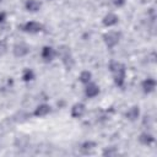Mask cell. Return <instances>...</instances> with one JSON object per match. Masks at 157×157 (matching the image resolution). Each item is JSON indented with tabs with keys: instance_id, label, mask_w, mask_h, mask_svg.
Here are the masks:
<instances>
[{
	"instance_id": "obj_5",
	"label": "cell",
	"mask_w": 157,
	"mask_h": 157,
	"mask_svg": "<svg viewBox=\"0 0 157 157\" xmlns=\"http://www.w3.org/2000/svg\"><path fill=\"white\" fill-rule=\"evenodd\" d=\"M29 50H31L29 47L25 42H18V43L13 44V47H12V54L16 58H23V56L28 55Z\"/></svg>"
},
{
	"instance_id": "obj_3",
	"label": "cell",
	"mask_w": 157,
	"mask_h": 157,
	"mask_svg": "<svg viewBox=\"0 0 157 157\" xmlns=\"http://www.w3.org/2000/svg\"><path fill=\"white\" fill-rule=\"evenodd\" d=\"M102 39H103L105 47L112 49L119 44V42L121 39V33L119 31H108V32L103 33Z\"/></svg>"
},
{
	"instance_id": "obj_10",
	"label": "cell",
	"mask_w": 157,
	"mask_h": 157,
	"mask_svg": "<svg viewBox=\"0 0 157 157\" xmlns=\"http://www.w3.org/2000/svg\"><path fill=\"white\" fill-rule=\"evenodd\" d=\"M141 88H142V92L146 93V94H150L155 91L156 88V80L153 77H147L145 78L142 82H141Z\"/></svg>"
},
{
	"instance_id": "obj_20",
	"label": "cell",
	"mask_w": 157,
	"mask_h": 157,
	"mask_svg": "<svg viewBox=\"0 0 157 157\" xmlns=\"http://www.w3.org/2000/svg\"><path fill=\"white\" fill-rule=\"evenodd\" d=\"M125 2H126V0H113L114 6H117V7H121V6H124Z\"/></svg>"
},
{
	"instance_id": "obj_9",
	"label": "cell",
	"mask_w": 157,
	"mask_h": 157,
	"mask_svg": "<svg viewBox=\"0 0 157 157\" xmlns=\"http://www.w3.org/2000/svg\"><path fill=\"white\" fill-rule=\"evenodd\" d=\"M118 22H119V16L117 13H114V12H108L102 18L103 26L104 27H108V28L109 27H114L115 25H118Z\"/></svg>"
},
{
	"instance_id": "obj_6",
	"label": "cell",
	"mask_w": 157,
	"mask_h": 157,
	"mask_svg": "<svg viewBox=\"0 0 157 157\" xmlns=\"http://www.w3.org/2000/svg\"><path fill=\"white\" fill-rule=\"evenodd\" d=\"M56 56V49H54L52 45H44L40 50V58L45 63H50Z\"/></svg>"
},
{
	"instance_id": "obj_18",
	"label": "cell",
	"mask_w": 157,
	"mask_h": 157,
	"mask_svg": "<svg viewBox=\"0 0 157 157\" xmlns=\"http://www.w3.org/2000/svg\"><path fill=\"white\" fill-rule=\"evenodd\" d=\"M115 153H117V150L114 147H109L103 151V156H114Z\"/></svg>"
},
{
	"instance_id": "obj_19",
	"label": "cell",
	"mask_w": 157,
	"mask_h": 157,
	"mask_svg": "<svg viewBox=\"0 0 157 157\" xmlns=\"http://www.w3.org/2000/svg\"><path fill=\"white\" fill-rule=\"evenodd\" d=\"M7 50V44L5 40H0V56H2Z\"/></svg>"
},
{
	"instance_id": "obj_22",
	"label": "cell",
	"mask_w": 157,
	"mask_h": 157,
	"mask_svg": "<svg viewBox=\"0 0 157 157\" xmlns=\"http://www.w3.org/2000/svg\"><path fill=\"white\" fill-rule=\"evenodd\" d=\"M1 1H2V0H0V4H1Z\"/></svg>"
},
{
	"instance_id": "obj_8",
	"label": "cell",
	"mask_w": 157,
	"mask_h": 157,
	"mask_svg": "<svg viewBox=\"0 0 157 157\" xmlns=\"http://www.w3.org/2000/svg\"><path fill=\"white\" fill-rule=\"evenodd\" d=\"M83 92H85V96L87 98H94V97H97L99 94L101 90H99V86L97 83L91 81L87 85H85V91Z\"/></svg>"
},
{
	"instance_id": "obj_15",
	"label": "cell",
	"mask_w": 157,
	"mask_h": 157,
	"mask_svg": "<svg viewBox=\"0 0 157 157\" xmlns=\"http://www.w3.org/2000/svg\"><path fill=\"white\" fill-rule=\"evenodd\" d=\"M139 141H140V144H142V145H145V146H150V145H152V144L155 142V137H153L152 134L145 131V132H141V134H140Z\"/></svg>"
},
{
	"instance_id": "obj_7",
	"label": "cell",
	"mask_w": 157,
	"mask_h": 157,
	"mask_svg": "<svg viewBox=\"0 0 157 157\" xmlns=\"http://www.w3.org/2000/svg\"><path fill=\"white\" fill-rule=\"evenodd\" d=\"M85 113H86V105H85V103H82V102L75 103V104L71 107V109H70V114H71V117H72L74 119H80V118H82V117L85 115Z\"/></svg>"
},
{
	"instance_id": "obj_16",
	"label": "cell",
	"mask_w": 157,
	"mask_h": 157,
	"mask_svg": "<svg viewBox=\"0 0 157 157\" xmlns=\"http://www.w3.org/2000/svg\"><path fill=\"white\" fill-rule=\"evenodd\" d=\"M22 81H25V82H31V81H33L34 78H36V74H34V71L32 70V69H29V67H26L23 71H22Z\"/></svg>"
},
{
	"instance_id": "obj_2",
	"label": "cell",
	"mask_w": 157,
	"mask_h": 157,
	"mask_svg": "<svg viewBox=\"0 0 157 157\" xmlns=\"http://www.w3.org/2000/svg\"><path fill=\"white\" fill-rule=\"evenodd\" d=\"M56 56H59L61 59L63 64L65 65V67L67 70H70L74 66V58H72L71 52H70V48L67 45H60L56 49Z\"/></svg>"
},
{
	"instance_id": "obj_13",
	"label": "cell",
	"mask_w": 157,
	"mask_h": 157,
	"mask_svg": "<svg viewBox=\"0 0 157 157\" xmlns=\"http://www.w3.org/2000/svg\"><path fill=\"white\" fill-rule=\"evenodd\" d=\"M42 7V2L39 0H26L25 9L28 12H38Z\"/></svg>"
},
{
	"instance_id": "obj_4",
	"label": "cell",
	"mask_w": 157,
	"mask_h": 157,
	"mask_svg": "<svg viewBox=\"0 0 157 157\" xmlns=\"http://www.w3.org/2000/svg\"><path fill=\"white\" fill-rule=\"evenodd\" d=\"M21 29L26 33H29V34H37V33L43 31V25L40 22H37V21H28L25 25H22Z\"/></svg>"
},
{
	"instance_id": "obj_11",
	"label": "cell",
	"mask_w": 157,
	"mask_h": 157,
	"mask_svg": "<svg viewBox=\"0 0 157 157\" xmlns=\"http://www.w3.org/2000/svg\"><path fill=\"white\" fill-rule=\"evenodd\" d=\"M50 112H52V107L47 103H42V104H39L34 108L33 115L37 117V118H43V117H47Z\"/></svg>"
},
{
	"instance_id": "obj_17",
	"label": "cell",
	"mask_w": 157,
	"mask_h": 157,
	"mask_svg": "<svg viewBox=\"0 0 157 157\" xmlns=\"http://www.w3.org/2000/svg\"><path fill=\"white\" fill-rule=\"evenodd\" d=\"M78 81L82 83V85H87L88 82L92 81V72L88 71V70H83L80 72L78 75Z\"/></svg>"
},
{
	"instance_id": "obj_12",
	"label": "cell",
	"mask_w": 157,
	"mask_h": 157,
	"mask_svg": "<svg viewBox=\"0 0 157 157\" xmlns=\"http://www.w3.org/2000/svg\"><path fill=\"white\" fill-rule=\"evenodd\" d=\"M96 147H97V144H96L94 141L87 140V141H85V142L81 144L80 151H81L83 155H90V153H92V152L96 150Z\"/></svg>"
},
{
	"instance_id": "obj_14",
	"label": "cell",
	"mask_w": 157,
	"mask_h": 157,
	"mask_svg": "<svg viewBox=\"0 0 157 157\" xmlns=\"http://www.w3.org/2000/svg\"><path fill=\"white\" fill-rule=\"evenodd\" d=\"M139 117H140V108L137 105H132L125 113V118L130 121H136L139 119Z\"/></svg>"
},
{
	"instance_id": "obj_23",
	"label": "cell",
	"mask_w": 157,
	"mask_h": 157,
	"mask_svg": "<svg viewBox=\"0 0 157 157\" xmlns=\"http://www.w3.org/2000/svg\"><path fill=\"white\" fill-rule=\"evenodd\" d=\"M48 1H53V0H48Z\"/></svg>"
},
{
	"instance_id": "obj_21",
	"label": "cell",
	"mask_w": 157,
	"mask_h": 157,
	"mask_svg": "<svg viewBox=\"0 0 157 157\" xmlns=\"http://www.w3.org/2000/svg\"><path fill=\"white\" fill-rule=\"evenodd\" d=\"M5 20H6V12H4V11H0V23L5 22Z\"/></svg>"
},
{
	"instance_id": "obj_1",
	"label": "cell",
	"mask_w": 157,
	"mask_h": 157,
	"mask_svg": "<svg viewBox=\"0 0 157 157\" xmlns=\"http://www.w3.org/2000/svg\"><path fill=\"white\" fill-rule=\"evenodd\" d=\"M108 69L113 75V81H114L115 86L123 87L125 85V78H126V67H125V65L120 61L112 60L108 64Z\"/></svg>"
}]
</instances>
